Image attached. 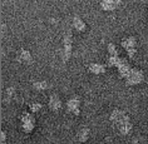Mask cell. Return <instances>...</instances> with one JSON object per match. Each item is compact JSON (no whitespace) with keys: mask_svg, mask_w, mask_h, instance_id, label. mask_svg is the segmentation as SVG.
I'll list each match as a JSON object with an SVG mask.
<instances>
[{"mask_svg":"<svg viewBox=\"0 0 148 144\" xmlns=\"http://www.w3.org/2000/svg\"><path fill=\"white\" fill-rule=\"evenodd\" d=\"M107 50H108L109 57H117V55H118L117 46H116V44H113V43H109L108 44V46H107Z\"/></svg>","mask_w":148,"mask_h":144,"instance_id":"obj_16","label":"cell"},{"mask_svg":"<svg viewBox=\"0 0 148 144\" xmlns=\"http://www.w3.org/2000/svg\"><path fill=\"white\" fill-rule=\"evenodd\" d=\"M0 136H1V144H5V142H6V133L4 130H1Z\"/></svg>","mask_w":148,"mask_h":144,"instance_id":"obj_20","label":"cell"},{"mask_svg":"<svg viewBox=\"0 0 148 144\" xmlns=\"http://www.w3.org/2000/svg\"><path fill=\"white\" fill-rule=\"evenodd\" d=\"M122 46L125 49V51H127L128 57L133 59L136 57V45H137V40L134 36H127V38H123L122 39Z\"/></svg>","mask_w":148,"mask_h":144,"instance_id":"obj_4","label":"cell"},{"mask_svg":"<svg viewBox=\"0 0 148 144\" xmlns=\"http://www.w3.org/2000/svg\"><path fill=\"white\" fill-rule=\"evenodd\" d=\"M117 128H118V130H119V133H121L122 135H128L129 133L132 132L133 125L131 123V120L127 119V120H124V121H122V123L118 124Z\"/></svg>","mask_w":148,"mask_h":144,"instance_id":"obj_11","label":"cell"},{"mask_svg":"<svg viewBox=\"0 0 148 144\" xmlns=\"http://www.w3.org/2000/svg\"><path fill=\"white\" fill-rule=\"evenodd\" d=\"M29 109H30V112L32 113H38L40 109H42V104L38 102H35V103H32L30 105H29Z\"/></svg>","mask_w":148,"mask_h":144,"instance_id":"obj_18","label":"cell"},{"mask_svg":"<svg viewBox=\"0 0 148 144\" xmlns=\"http://www.w3.org/2000/svg\"><path fill=\"white\" fill-rule=\"evenodd\" d=\"M117 69H118V73H119V76L121 78H127V75L129 74V72H131V65L128 64V61L125 60V59L123 58H121V60L119 63H118V65H117Z\"/></svg>","mask_w":148,"mask_h":144,"instance_id":"obj_7","label":"cell"},{"mask_svg":"<svg viewBox=\"0 0 148 144\" xmlns=\"http://www.w3.org/2000/svg\"><path fill=\"white\" fill-rule=\"evenodd\" d=\"M18 60L23 64H32L33 63V58H32V54L29 50H25V49H20L19 53H18Z\"/></svg>","mask_w":148,"mask_h":144,"instance_id":"obj_10","label":"cell"},{"mask_svg":"<svg viewBox=\"0 0 148 144\" xmlns=\"http://www.w3.org/2000/svg\"><path fill=\"white\" fill-rule=\"evenodd\" d=\"M109 119H110V121H112L113 124L118 125L119 123H122V121L129 119V117L123 112V110H121V109H114L113 112H112V114H110Z\"/></svg>","mask_w":148,"mask_h":144,"instance_id":"obj_6","label":"cell"},{"mask_svg":"<svg viewBox=\"0 0 148 144\" xmlns=\"http://www.w3.org/2000/svg\"><path fill=\"white\" fill-rule=\"evenodd\" d=\"M72 49H73V35L68 31L63 36V48L60 50V58L63 61H68L72 57Z\"/></svg>","mask_w":148,"mask_h":144,"instance_id":"obj_1","label":"cell"},{"mask_svg":"<svg viewBox=\"0 0 148 144\" xmlns=\"http://www.w3.org/2000/svg\"><path fill=\"white\" fill-rule=\"evenodd\" d=\"M14 88H8V89L5 90V94H6V99H10L13 97V94H14Z\"/></svg>","mask_w":148,"mask_h":144,"instance_id":"obj_19","label":"cell"},{"mask_svg":"<svg viewBox=\"0 0 148 144\" xmlns=\"http://www.w3.org/2000/svg\"><path fill=\"white\" fill-rule=\"evenodd\" d=\"M88 69H89V72L92 74H95V75L106 73V66L101 64V63H92V64H89V68Z\"/></svg>","mask_w":148,"mask_h":144,"instance_id":"obj_12","label":"cell"},{"mask_svg":"<svg viewBox=\"0 0 148 144\" xmlns=\"http://www.w3.org/2000/svg\"><path fill=\"white\" fill-rule=\"evenodd\" d=\"M89 135H90V130H89V128H86V127L80 128L78 130V134H77V136H78V140L80 143L87 142V140L89 139Z\"/></svg>","mask_w":148,"mask_h":144,"instance_id":"obj_14","label":"cell"},{"mask_svg":"<svg viewBox=\"0 0 148 144\" xmlns=\"http://www.w3.org/2000/svg\"><path fill=\"white\" fill-rule=\"evenodd\" d=\"M48 105H49L50 110H53V112H58V110L62 108V100H60V98H59L57 94L50 95L49 102H48Z\"/></svg>","mask_w":148,"mask_h":144,"instance_id":"obj_9","label":"cell"},{"mask_svg":"<svg viewBox=\"0 0 148 144\" xmlns=\"http://www.w3.org/2000/svg\"><path fill=\"white\" fill-rule=\"evenodd\" d=\"M73 28L75 29L77 31L83 33V31H86L87 25H86V23H84V21L82 20V18H79V16H74V18H73Z\"/></svg>","mask_w":148,"mask_h":144,"instance_id":"obj_13","label":"cell"},{"mask_svg":"<svg viewBox=\"0 0 148 144\" xmlns=\"http://www.w3.org/2000/svg\"><path fill=\"white\" fill-rule=\"evenodd\" d=\"M33 87H34V89L42 91V90H45L48 88V83L45 80H38V82L33 83Z\"/></svg>","mask_w":148,"mask_h":144,"instance_id":"obj_15","label":"cell"},{"mask_svg":"<svg viewBox=\"0 0 148 144\" xmlns=\"http://www.w3.org/2000/svg\"><path fill=\"white\" fill-rule=\"evenodd\" d=\"M121 60V57L119 55H117V57H109L108 58V65L109 66H117L118 63Z\"/></svg>","mask_w":148,"mask_h":144,"instance_id":"obj_17","label":"cell"},{"mask_svg":"<svg viewBox=\"0 0 148 144\" xmlns=\"http://www.w3.org/2000/svg\"><path fill=\"white\" fill-rule=\"evenodd\" d=\"M121 4V0H102L101 6L103 10L106 12H112V10H116Z\"/></svg>","mask_w":148,"mask_h":144,"instance_id":"obj_8","label":"cell"},{"mask_svg":"<svg viewBox=\"0 0 148 144\" xmlns=\"http://www.w3.org/2000/svg\"><path fill=\"white\" fill-rule=\"evenodd\" d=\"M144 80V74L139 69H131L129 74L125 78V84L127 85H138Z\"/></svg>","mask_w":148,"mask_h":144,"instance_id":"obj_2","label":"cell"},{"mask_svg":"<svg viewBox=\"0 0 148 144\" xmlns=\"http://www.w3.org/2000/svg\"><path fill=\"white\" fill-rule=\"evenodd\" d=\"M21 129L24 133H32L35 128V120L30 113H23L20 117Z\"/></svg>","mask_w":148,"mask_h":144,"instance_id":"obj_3","label":"cell"},{"mask_svg":"<svg viewBox=\"0 0 148 144\" xmlns=\"http://www.w3.org/2000/svg\"><path fill=\"white\" fill-rule=\"evenodd\" d=\"M66 109L73 115H79L80 114V100L78 97H72L66 102Z\"/></svg>","mask_w":148,"mask_h":144,"instance_id":"obj_5","label":"cell"}]
</instances>
